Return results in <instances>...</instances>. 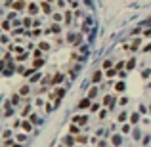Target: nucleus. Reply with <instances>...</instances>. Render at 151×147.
Returning a JSON list of instances; mask_svg holds the SVG:
<instances>
[{
  "label": "nucleus",
  "mask_w": 151,
  "mask_h": 147,
  "mask_svg": "<svg viewBox=\"0 0 151 147\" xmlns=\"http://www.w3.org/2000/svg\"><path fill=\"white\" fill-rule=\"evenodd\" d=\"M130 117H132V119H130L132 122H138V120H140V113H132Z\"/></svg>",
  "instance_id": "obj_7"
},
{
  "label": "nucleus",
  "mask_w": 151,
  "mask_h": 147,
  "mask_svg": "<svg viewBox=\"0 0 151 147\" xmlns=\"http://www.w3.org/2000/svg\"><path fill=\"white\" fill-rule=\"evenodd\" d=\"M12 103H14V105H17V103H19V96H17V94L12 96Z\"/></svg>",
  "instance_id": "obj_9"
},
{
  "label": "nucleus",
  "mask_w": 151,
  "mask_h": 147,
  "mask_svg": "<svg viewBox=\"0 0 151 147\" xmlns=\"http://www.w3.org/2000/svg\"><path fill=\"white\" fill-rule=\"evenodd\" d=\"M21 94H23V96H25V94H29V86H23V88H21Z\"/></svg>",
  "instance_id": "obj_21"
},
{
  "label": "nucleus",
  "mask_w": 151,
  "mask_h": 147,
  "mask_svg": "<svg viewBox=\"0 0 151 147\" xmlns=\"http://www.w3.org/2000/svg\"><path fill=\"white\" fill-rule=\"evenodd\" d=\"M113 143H115V145H119V143H121V136H115V138H113Z\"/></svg>",
  "instance_id": "obj_15"
},
{
  "label": "nucleus",
  "mask_w": 151,
  "mask_h": 147,
  "mask_svg": "<svg viewBox=\"0 0 151 147\" xmlns=\"http://www.w3.org/2000/svg\"><path fill=\"white\" fill-rule=\"evenodd\" d=\"M0 71H4V63L2 61H0Z\"/></svg>",
  "instance_id": "obj_24"
},
{
  "label": "nucleus",
  "mask_w": 151,
  "mask_h": 147,
  "mask_svg": "<svg viewBox=\"0 0 151 147\" xmlns=\"http://www.w3.org/2000/svg\"><path fill=\"white\" fill-rule=\"evenodd\" d=\"M113 103H115V99H113L111 96H105V97H103V105H105V107H109V109H111V107H113Z\"/></svg>",
  "instance_id": "obj_1"
},
{
  "label": "nucleus",
  "mask_w": 151,
  "mask_h": 147,
  "mask_svg": "<svg viewBox=\"0 0 151 147\" xmlns=\"http://www.w3.org/2000/svg\"><path fill=\"white\" fill-rule=\"evenodd\" d=\"M55 94H57V96L61 97V96H63V94H65V90H63V88H57V92H55Z\"/></svg>",
  "instance_id": "obj_18"
},
{
  "label": "nucleus",
  "mask_w": 151,
  "mask_h": 147,
  "mask_svg": "<svg viewBox=\"0 0 151 147\" xmlns=\"http://www.w3.org/2000/svg\"><path fill=\"white\" fill-rule=\"evenodd\" d=\"M124 88H126V84H124V82H117V84H115V90H117V92H123Z\"/></svg>",
  "instance_id": "obj_3"
},
{
  "label": "nucleus",
  "mask_w": 151,
  "mask_h": 147,
  "mask_svg": "<svg viewBox=\"0 0 151 147\" xmlns=\"http://www.w3.org/2000/svg\"><path fill=\"white\" fill-rule=\"evenodd\" d=\"M96 94H98V90H96V88H92V90H90V94H88V97H94Z\"/></svg>",
  "instance_id": "obj_14"
},
{
  "label": "nucleus",
  "mask_w": 151,
  "mask_h": 147,
  "mask_svg": "<svg viewBox=\"0 0 151 147\" xmlns=\"http://www.w3.org/2000/svg\"><path fill=\"white\" fill-rule=\"evenodd\" d=\"M23 6H25V4H23V2H15V4H14V8L17 10V8H23Z\"/></svg>",
  "instance_id": "obj_22"
},
{
  "label": "nucleus",
  "mask_w": 151,
  "mask_h": 147,
  "mask_svg": "<svg viewBox=\"0 0 151 147\" xmlns=\"http://www.w3.org/2000/svg\"><path fill=\"white\" fill-rule=\"evenodd\" d=\"M88 105H90V99H84V101H80V103H78V107H80V109H86Z\"/></svg>",
  "instance_id": "obj_5"
},
{
  "label": "nucleus",
  "mask_w": 151,
  "mask_h": 147,
  "mask_svg": "<svg viewBox=\"0 0 151 147\" xmlns=\"http://www.w3.org/2000/svg\"><path fill=\"white\" fill-rule=\"evenodd\" d=\"M23 128L27 130V132H31V124H29V122H23Z\"/></svg>",
  "instance_id": "obj_17"
},
{
  "label": "nucleus",
  "mask_w": 151,
  "mask_h": 147,
  "mask_svg": "<svg viewBox=\"0 0 151 147\" xmlns=\"http://www.w3.org/2000/svg\"><path fill=\"white\" fill-rule=\"evenodd\" d=\"M115 73H117V69H109V71H105V75H107V77H115Z\"/></svg>",
  "instance_id": "obj_10"
},
{
  "label": "nucleus",
  "mask_w": 151,
  "mask_h": 147,
  "mask_svg": "<svg viewBox=\"0 0 151 147\" xmlns=\"http://www.w3.org/2000/svg\"><path fill=\"white\" fill-rule=\"evenodd\" d=\"M100 78H101V73H94V77H92V80H94V82H98Z\"/></svg>",
  "instance_id": "obj_11"
},
{
  "label": "nucleus",
  "mask_w": 151,
  "mask_h": 147,
  "mask_svg": "<svg viewBox=\"0 0 151 147\" xmlns=\"http://www.w3.org/2000/svg\"><path fill=\"white\" fill-rule=\"evenodd\" d=\"M69 132H71V134H78V132H80V130H78L77 126H71V128H69Z\"/></svg>",
  "instance_id": "obj_12"
},
{
  "label": "nucleus",
  "mask_w": 151,
  "mask_h": 147,
  "mask_svg": "<svg viewBox=\"0 0 151 147\" xmlns=\"http://www.w3.org/2000/svg\"><path fill=\"white\" fill-rule=\"evenodd\" d=\"M121 132H123V134H128V132H130V126H128V124H123V128H121Z\"/></svg>",
  "instance_id": "obj_8"
},
{
  "label": "nucleus",
  "mask_w": 151,
  "mask_h": 147,
  "mask_svg": "<svg viewBox=\"0 0 151 147\" xmlns=\"http://www.w3.org/2000/svg\"><path fill=\"white\" fill-rule=\"evenodd\" d=\"M103 67H105V69H109V67H111V61L105 59V61H103Z\"/></svg>",
  "instance_id": "obj_20"
},
{
  "label": "nucleus",
  "mask_w": 151,
  "mask_h": 147,
  "mask_svg": "<svg viewBox=\"0 0 151 147\" xmlns=\"http://www.w3.org/2000/svg\"><path fill=\"white\" fill-rule=\"evenodd\" d=\"M140 42H142V40H134V42H132V48H134V50H136V48L140 46Z\"/></svg>",
  "instance_id": "obj_19"
},
{
  "label": "nucleus",
  "mask_w": 151,
  "mask_h": 147,
  "mask_svg": "<svg viewBox=\"0 0 151 147\" xmlns=\"http://www.w3.org/2000/svg\"><path fill=\"white\" fill-rule=\"evenodd\" d=\"M126 101H128L126 97H121V99H119V103H121V105H126Z\"/></svg>",
  "instance_id": "obj_23"
},
{
  "label": "nucleus",
  "mask_w": 151,
  "mask_h": 147,
  "mask_svg": "<svg viewBox=\"0 0 151 147\" xmlns=\"http://www.w3.org/2000/svg\"><path fill=\"white\" fill-rule=\"evenodd\" d=\"M140 136H142V132L140 130H134V139H140Z\"/></svg>",
  "instance_id": "obj_13"
},
{
  "label": "nucleus",
  "mask_w": 151,
  "mask_h": 147,
  "mask_svg": "<svg viewBox=\"0 0 151 147\" xmlns=\"http://www.w3.org/2000/svg\"><path fill=\"white\" fill-rule=\"evenodd\" d=\"M126 117H128V115H126V111H123V113H121L117 119H119V122H124V120H126Z\"/></svg>",
  "instance_id": "obj_6"
},
{
  "label": "nucleus",
  "mask_w": 151,
  "mask_h": 147,
  "mask_svg": "<svg viewBox=\"0 0 151 147\" xmlns=\"http://www.w3.org/2000/svg\"><path fill=\"white\" fill-rule=\"evenodd\" d=\"M29 14H33V15H35V14H37V12H38V8H37V4H29Z\"/></svg>",
  "instance_id": "obj_2"
},
{
  "label": "nucleus",
  "mask_w": 151,
  "mask_h": 147,
  "mask_svg": "<svg viewBox=\"0 0 151 147\" xmlns=\"http://www.w3.org/2000/svg\"><path fill=\"white\" fill-rule=\"evenodd\" d=\"M73 122H77V124H84V122H86V119H84V117H75Z\"/></svg>",
  "instance_id": "obj_4"
},
{
  "label": "nucleus",
  "mask_w": 151,
  "mask_h": 147,
  "mask_svg": "<svg viewBox=\"0 0 151 147\" xmlns=\"http://www.w3.org/2000/svg\"><path fill=\"white\" fill-rule=\"evenodd\" d=\"M14 147H21V145H14Z\"/></svg>",
  "instance_id": "obj_25"
},
{
  "label": "nucleus",
  "mask_w": 151,
  "mask_h": 147,
  "mask_svg": "<svg viewBox=\"0 0 151 147\" xmlns=\"http://www.w3.org/2000/svg\"><path fill=\"white\" fill-rule=\"evenodd\" d=\"M42 10H44L46 14H50V12H52V10H50V6H48V4H44V6H42Z\"/></svg>",
  "instance_id": "obj_16"
}]
</instances>
